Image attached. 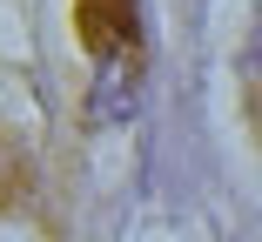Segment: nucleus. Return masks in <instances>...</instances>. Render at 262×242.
Here are the masks:
<instances>
[{
	"label": "nucleus",
	"instance_id": "1",
	"mask_svg": "<svg viewBox=\"0 0 262 242\" xmlns=\"http://www.w3.org/2000/svg\"><path fill=\"white\" fill-rule=\"evenodd\" d=\"M74 27H81V47H88L94 61H128V54H141L135 0H74Z\"/></svg>",
	"mask_w": 262,
	"mask_h": 242
}]
</instances>
